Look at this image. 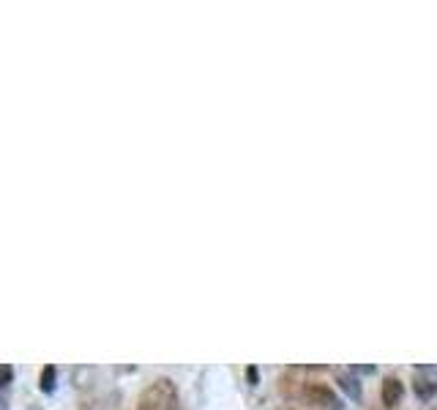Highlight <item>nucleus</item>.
<instances>
[{
	"label": "nucleus",
	"mask_w": 437,
	"mask_h": 410,
	"mask_svg": "<svg viewBox=\"0 0 437 410\" xmlns=\"http://www.w3.org/2000/svg\"><path fill=\"white\" fill-rule=\"evenodd\" d=\"M175 405H178V389L170 377H158L140 396V410H175Z\"/></svg>",
	"instance_id": "f257e3e1"
},
{
	"label": "nucleus",
	"mask_w": 437,
	"mask_h": 410,
	"mask_svg": "<svg viewBox=\"0 0 437 410\" xmlns=\"http://www.w3.org/2000/svg\"><path fill=\"white\" fill-rule=\"evenodd\" d=\"M413 392L423 402H429L432 396H437V367L421 364V367L413 369Z\"/></svg>",
	"instance_id": "f03ea898"
},
{
	"label": "nucleus",
	"mask_w": 437,
	"mask_h": 410,
	"mask_svg": "<svg viewBox=\"0 0 437 410\" xmlns=\"http://www.w3.org/2000/svg\"><path fill=\"white\" fill-rule=\"evenodd\" d=\"M306 399H309L312 405H317V408L342 410V399H339L328 386H323V383H312V386H306Z\"/></svg>",
	"instance_id": "7ed1b4c3"
},
{
	"label": "nucleus",
	"mask_w": 437,
	"mask_h": 410,
	"mask_svg": "<svg viewBox=\"0 0 437 410\" xmlns=\"http://www.w3.org/2000/svg\"><path fill=\"white\" fill-rule=\"evenodd\" d=\"M336 386L342 389V392L347 394L352 402H361V396H364V389H361V383H358V377L350 372V369H336Z\"/></svg>",
	"instance_id": "20e7f679"
},
{
	"label": "nucleus",
	"mask_w": 437,
	"mask_h": 410,
	"mask_svg": "<svg viewBox=\"0 0 437 410\" xmlns=\"http://www.w3.org/2000/svg\"><path fill=\"white\" fill-rule=\"evenodd\" d=\"M380 396H383V405L385 408H396L399 402H402L404 396V386L399 377H385L383 380V392H380Z\"/></svg>",
	"instance_id": "39448f33"
},
{
	"label": "nucleus",
	"mask_w": 437,
	"mask_h": 410,
	"mask_svg": "<svg viewBox=\"0 0 437 410\" xmlns=\"http://www.w3.org/2000/svg\"><path fill=\"white\" fill-rule=\"evenodd\" d=\"M55 380H58V372H55V367H44V369H41V377H38V386H41V392L53 394L55 392Z\"/></svg>",
	"instance_id": "423d86ee"
},
{
	"label": "nucleus",
	"mask_w": 437,
	"mask_h": 410,
	"mask_svg": "<svg viewBox=\"0 0 437 410\" xmlns=\"http://www.w3.org/2000/svg\"><path fill=\"white\" fill-rule=\"evenodd\" d=\"M350 372H352V374H374L377 369H374L372 364H367V367H358V364H352V367H350Z\"/></svg>",
	"instance_id": "0eeeda50"
},
{
	"label": "nucleus",
	"mask_w": 437,
	"mask_h": 410,
	"mask_svg": "<svg viewBox=\"0 0 437 410\" xmlns=\"http://www.w3.org/2000/svg\"><path fill=\"white\" fill-rule=\"evenodd\" d=\"M3 374H6V380H3V389H9V386H11V374H14V369L6 364V367H3Z\"/></svg>",
	"instance_id": "6e6552de"
},
{
	"label": "nucleus",
	"mask_w": 437,
	"mask_h": 410,
	"mask_svg": "<svg viewBox=\"0 0 437 410\" xmlns=\"http://www.w3.org/2000/svg\"><path fill=\"white\" fill-rule=\"evenodd\" d=\"M246 377H249L252 386H257V367H249V369H246Z\"/></svg>",
	"instance_id": "1a4fd4ad"
}]
</instances>
